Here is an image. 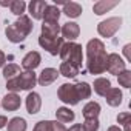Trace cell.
I'll list each match as a JSON object with an SVG mask.
<instances>
[{
    "instance_id": "1",
    "label": "cell",
    "mask_w": 131,
    "mask_h": 131,
    "mask_svg": "<svg viewBox=\"0 0 131 131\" xmlns=\"http://www.w3.org/2000/svg\"><path fill=\"white\" fill-rule=\"evenodd\" d=\"M106 49L102 40L91 39L86 45V68L91 74H102L106 71Z\"/></svg>"
},
{
    "instance_id": "2",
    "label": "cell",
    "mask_w": 131,
    "mask_h": 131,
    "mask_svg": "<svg viewBox=\"0 0 131 131\" xmlns=\"http://www.w3.org/2000/svg\"><path fill=\"white\" fill-rule=\"evenodd\" d=\"M32 28H34V25H32L31 19L23 14V16H20L14 23H11V25L6 26L5 34H6V37H8L9 42H13V43H20V42H23V40L31 34Z\"/></svg>"
},
{
    "instance_id": "3",
    "label": "cell",
    "mask_w": 131,
    "mask_h": 131,
    "mask_svg": "<svg viewBox=\"0 0 131 131\" xmlns=\"http://www.w3.org/2000/svg\"><path fill=\"white\" fill-rule=\"evenodd\" d=\"M60 59L63 60V63H70L74 65L80 70L82 63H83V52H82V45L76 43V42H67L63 43L60 51H59Z\"/></svg>"
},
{
    "instance_id": "4",
    "label": "cell",
    "mask_w": 131,
    "mask_h": 131,
    "mask_svg": "<svg viewBox=\"0 0 131 131\" xmlns=\"http://www.w3.org/2000/svg\"><path fill=\"white\" fill-rule=\"evenodd\" d=\"M57 96H59V99L63 103H67V105H77L80 102L77 90H76V85H71V83L60 85V88L57 91Z\"/></svg>"
},
{
    "instance_id": "5",
    "label": "cell",
    "mask_w": 131,
    "mask_h": 131,
    "mask_svg": "<svg viewBox=\"0 0 131 131\" xmlns=\"http://www.w3.org/2000/svg\"><path fill=\"white\" fill-rule=\"evenodd\" d=\"M120 25H122L120 17H110V19H106V20H103L97 25V32L102 37H113L119 31Z\"/></svg>"
},
{
    "instance_id": "6",
    "label": "cell",
    "mask_w": 131,
    "mask_h": 131,
    "mask_svg": "<svg viewBox=\"0 0 131 131\" xmlns=\"http://www.w3.org/2000/svg\"><path fill=\"white\" fill-rule=\"evenodd\" d=\"M39 45L43 49H46L49 54L57 56L62 45H63V37H45V36H40L39 37Z\"/></svg>"
},
{
    "instance_id": "7",
    "label": "cell",
    "mask_w": 131,
    "mask_h": 131,
    "mask_svg": "<svg viewBox=\"0 0 131 131\" xmlns=\"http://www.w3.org/2000/svg\"><path fill=\"white\" fill-rule=\"evenodd\" d=\"M106 71L110 74H114V76H119L122 71H125V62L119 54H116V52L108 54V57H106Z\"/></svg>"
},
{
    "instance_id": "8",
    "label": "cell",
    "mask_w": 131,
    "mask_h": 131,
    "mask_svg": "<svg viewBox=\"0 0 131 131\" xmlns=\"http://www.w3.org/2000/svg\"><path fill=\"white\" fill-rule=\"evenodd\" d=\"M40 62H42L40 54H39L37 51H29V52L23 57V60H22V67H23L26 71H34L39 65H40Z\"/></svg>"
},
{
    "instance_id": "9",
    "label": "cell",
    "mask_w": 131,
    "mask_h": 131,
    "mask_svg": "<svg viewBox=\"0 0 131 131\" xmlns=\"http://www.w3.org/2000/svg\"><path fill=\"white\" fill-rule=\"evenodd\" d=\"M17 77H19L20 88H22V90H26V91L32 90V88L36 86V83H37V76H36L34 71H25V73H20V76H17Z\"/></svg>"
},
{
    "instance_id": "10",
    "label": "cell",
    "mask_w": 131,
    "mask_h": 131,
    "mask_svg": "<svg viewBox=\"0 0 131 131\" xmlns=\"http://www.w3.org/2000/svg\"><path fill=\"white\" fill-rule=\"evenodd\" d=\"M20 96H17L16 93H8L3 99H2V106L6 110V111H16L20 108Z\"/></svg>"
},
{
    "instance_id": "11",
    "label": "cell",
    "mask_w": 131,
    "mask_h": 131,
    "mask_svg": "<svg viewBox=\"0 0 131 131\" xmlns=\"http://www.w3.org/2000/svg\"><path fill=\"white\" fill-rule=\"evenodd\" d=\"M42 108V99H40V94L37 93H29L26 96V110L29 114H37Z\"/></svg>"
},
{
    "instance_id": "12",
    "label": "cell",
    "mask_w": 131,
    "mask_h": 131,
    "mask_svg": "<svg viewBox=\"0 0 131 131\" xmlns=\"http://www.w3.org/2000/svg\"><path fill=\"white\" fill-rule=\"evenodd\" d=\"M60 32H62V36H63L65 39H68L70 42H73L74 39L79 37V34H80V28H79L77 23H74V22H68V23H65V25L60 28Z\"/></svg>"
},
{
    "instance_id": "13",
    "label": "cell",
    "mask_w": 131,
    "mask_h": 131,
    "mask_svg": "<svg viewBox=\"0 0 131 131\" xmlns=\"http://www.w3.org/2000/svg\"><path fill=\"white\" fill-rule=\"evenodd\" d=\"M46 6H48V3L43 2V0H32V2L28 5V8H29V14L32 16V19H36V20H42Z\"/></svg>"
},
{
    "instance_id": "14",
    "label": "cell",
    "mask_w": 131,
    "mask_h": 131,
    "mask_svg": "<svg viewBox=\"0 0 131 131\" xmlns=\"http://www.w3.org/2000/svg\"><path fill=\"white\" fill-rule=\"evenodd\" d=\"M59 77V71L56 70V68H45L40 74H39V79H37V82H39V85H42V86H46V85H49V83H52L56 79Z\"/></svg>"
},
{
    "instance_id": "15",
    "label": "cell",
    "mask_w": 131,
    "mask_h": 131,
    "mask_svg": "<svg viewBox=\"0 0 131 131\" xmlns=\"http://www.w3.org/2000/svg\"><path fill=\"white\" fill-rule=\"evenodd\" d=\"M117 5H119L117 0H100V2L94 3L93 11H94L97 16H102V14L108 13L110 9H113V8H114V6H117Z\"/></svg>"
},
{
    "instance_id": "16",
    "label": "cell",
    "mask_w": 131,
    "mask_h": 131,
    "mask_svg": "<svg viewBox=\"0 0 131 131\" xmlns=\"http://www.w3.org/2000/svg\"><path fill=\"white\" fill-rule=\"evenodd\" d=\"M56 117H57V122H60V123H70L74 120L76 114H74V111H71L67 106H60L56 111Z\"/></svg>"
},
{
    "instance_id": "17",
    "label": "cell",
    "mask_w": 131,
    "mask_h": 131,
    "mask_svg": "<svg viewBox=\"0 0 131 131\" xmlns=\"http://www.w3.org/2000/svg\"><path fill=\"white\" fill-rule=\"evenodd\" d=\"M122 91L119 88H110V91L105 94V99H106V103L110 106H119L122 103Z\"/></svg>"
},
{
    "instance_id": "18",
    "label": "cell",
    "mask_w": 131,
    "mask_h": 131,
    "mask_svg": "<svg viewBox=\"0 0 131 131\" xmlns=\"http://www.w3.org/2000/svg\"><path fill=\"white\" fill-rule=\"evenodd\" d=\"M60 19V11L56 5H48L45 8L43 13V22H49V23H57Z\"/></svg>"
},
{
    "instance_id": "19",
    "label": "cell",
    "mask_w": 131,
    "mask_h": 131,
    "mask_svg": "<svg viewBox=\"0 0 131 131\" xmlns=\"http://www.w3.org/2000/svg\"><path fill=\"white\" fill-rule=\"evenodd\" d=\"M82 6L76 2H70V3H63V13L65 16H68L71 19H77L80 14H82Z\"/></svg>"
},
{
    "instance_id": "20",
    "label": "cell",
    "mask_w": 131,
    "mask_h": 131,
    "mask_svg": "<svg viewBox=\"0 0 131 131\" xmlns=\"http://www.w3.org/2000/svg\"><path fill=\"white\" fill-rule=\"evenodd\" d=\"M94 91H96V94H99V96H103L105 97V94L110 91V88H111V82L108 80V79H105V77H99V79H96L94 80Z\"/></svg>"
},
{
    "instance_id": "21",
    "label": "cell",
    "mask_w": 131,
    "mask_h": 131,
    "mask_svg": "<svg viewBox=\"0 0 131 131\" xmlns=\"http://www.w3.org/2000/svg\"><path fill=\"white\" fill-rule=\"evenodd\" d=\"M83 117L85 119H97V116L100 114V105L97 102H88L83 106Z\"/></svg>"
},
{
    "instance_id": "22",
    "label": "cell",
    "mask_w": 131,
    "mask_h": 131,
    "mask_svg": "<svg viewBox=\"0 0 131 131\" xmlns=\"http://www.w3.org/2000/svg\"><path fill=\"white\" fill-rule=\"evenodd\" d=\"M60 32V26L57 23H49V22H43L42 25V34L45 37H59Z\"/></svg>"
},
{
    "instance_id": "23",
    "label": "cell",
    "mask_w": 131,
    "mask_h": 131,
    "mask_svg": "<svg viewBox=\"0 0 131 131\" xmlns=\"http://www.w3.org/2000/svg\"><path fill=\"white\" fill-rule=\"evenodd\" d=\"M59 74H62L63 77H76L79 74V68L74 67V65L70 63H60V68H59Z\"/></svg>"
},
{
    "instance_id": "24",
    "label": "cell",
    "mask_w": 131,
    "mask_h": 131,
    "mask_svg": "<svg viewBox=\"0 0 131 131\" xmlns=\"http://www.w3.org/2000/svg\"><path fill=\"white\" fill-rule=\"evenodd\" d=\"M8 131H26V120L22 117H13L8 122Z\"/></svg>"
},
{
    "instance_id": "25",
    "label": "cell",
    "mask_w": 131,
    "mask_h": 131,
    "mask_svg": "<svg viewBox=\"0 0 131 131\" xmlns=\"http://www.w3.org/2000/svg\"><path fill=\"white\" fill-rule=\"evenodd\" d=\"M76 90H77V94H79V99H90L91 97V86L86 83V82H79L76 83Z\"/></svg>"
},
{
    "instance_id": "26",
    "label": "cell",
    "mask_w": 131,
    "mask_h": 131,
    "mask_svg": "<svg viewBox=\"0 0 131 131\" xmlns=\"http://www.w3.org/2000/svg\"><path fill=\"white\" fill-rule=\"evenodd\" d=\"M9 8H11V13L14 14V16H23V13H25V9H26V3L23 2V0H13L11 2V5H9Z\"/></svg>"
},
{
    "instance_id": "27",
    "label": "cell",
    "mask_w": 131,
    "mask_h": 131,
    "mask_svg": "<svg viewBox=\"0 0 131 131\" xmlns=\"http://www.w3.org/2000/svg\"><path fill=\"white\" fill-rule=\"evenodd\" d=\"M17 74H20V67H19V65H16V63H9L8 67L3 68V76H5L6 80L17 77Z\"/></svg>"
},
{
    "instance_id": "28",
    "label": "cell",
    "mask_w": 131,
    "mask_h": 131,
    "mask_svg": "<svg viewBox=\"0 0 131 131\" xmlns=\"http://www.w3.org/2000/svg\"><path fill=\"white\" fill-rule=\"evenodd\" d=\"M117 80H119V85L123 86V88H131V71L125 70L122 71L119 76H117Z\"/></svg>"
},
{
    "instance_id": "29",
    "label": "cell",
    "mask_w": 131,
    "mask_h": 131,
    "mask_svg": "<svg viewBox=\"0 0 131 131\" xmlns=\"http://www.w3.org/2000/svg\"><path fill=\"white\" fill-rule=\"evenodd\" d=\"M117 122L123 125L125 131H131V113H122L117 116Z\"/></svg>"
},
{
    "instance_id": "30",
    "label": "cell",
    "mask_w": 131,
    "mask_h": 131,
    "mask_svg": "<svg viewBox=\"0 0 131 131\" xmlns=\"http://www.w3.org/2000/svg\"><path fill=\"white\" fill-rule=\"evenodd\" d=\"M100 126L97 119H85V122L82 123V129L83 131H97Z\"/></svg>"
},
{
    "instance_id": "31",
    "label": "cell",
    "mask_w": 131,
    "mask_h": 131,
    "mask_svg": "<svg viewBox=\"0 0 131 131\" xmlns=\"http://www.w3.org/2000/svg\"><path fill=\"white\" fill-rule=\"evenodd\" d=\"M6 88H8V91H11V93H17V91H22V88H20V83H19V77L9 79V80L6 82Z\"/></svg>"
},
{
    "instance_id": "32",
    "label": "cell",
    "mask_w": 131,
    "mask_h": 131,
    "mask_svg": "<svg viewBox=\"0 0 131 131\" xmlns=\"http://www.w3.org/2000/svg\"><path fill=\"white\" fill-rule=\"evenodd\" d=\"M48 131H67V128H65V125L63 123H60V122H49L48 120Z\"/></svg>"
},
{
    "instance_id": "33",
    "label": "cell",
    "mask_w": 131,
    "mask_h": 131,
    "mask_svg": "<svg viewBox=\"0 0 131 131\" xmlns=\"http://www.w3.org/2000/svg\"><path fill=\"white\" fill-rule=\"evenodd\" d=\"M32 131H48V120H40V122H37Z\"/></svg>"
},
{
    "instance_id": "34",
    "label": "cell",
    "mask_w": 131,
    "mask_h": 131,
    "mask_svg": "<svg viewBox=\"0 0 131 131\" xmlns=\"http://www.w3.org/2000/svg\"><path fill=\"white\" fill-rule=\"evenodd\" d=\"M129 49H131V45H129V43L123 46V54H125V57H126V60H128V62H131V54H129Z\"/></svg>"
},
{
    "instance_id": "35",
    "label": "cell",
    "mask_w": 131,
    "mask_h": 131,
    "mask_svg": "<svg viewBox=\"0 0 131 131\" xmlns=\"http://www.w3.org/2000/svg\"><path fill=\"white\" fill-rule=\"evenodd\" d=\"M6 125H8V119H6L5 116H0V129L5 128Z\"/></svg>"
},
{
    "instance_id": "36",
    "label": "cell",
    "mask_w": 131,
    "mask_h": 131,
    "mask_svg": "<svg viewBox=\"0 0 131 131\" xmlns=\"http://www.w3.org/2000/svg\"><path fill=\"white\" fill-rule=\"evenodd\" d=\"M67 131H83V129H82V125H80V123H74V125H73L70 129H67Z\"/></svg>"
},
{
    "instance_id": "37",
    "label": "cell",
    "mask_w": 131,
    "mask_h": 131,
    "mask_svg": "<svg viewBox=\"0 0 131 131\" xmlns=\"http://www.w3.org/2000/svg\"><path fill=\"white\" fill-rule=\"evenodd\" d=\"M5 62H6V56H5V52L3 51H0V68L5 65Z\"/></svg>"
},
{
    "instance_id": "38",
    "label": "cell",
    "mask_w": 131,
    "mask_h": 131,
    "mask_svg": "<svg viewBox=\"0 0 131 131\" xmlns=\"http://www.w3.org/2000/svg\"><path fill=\"white\" fill-rule=\"evenodd\" d=\"M106 131H122V129H120L119 126H116V125H113V126H110V128H108Z\"/></svg>"
}]
</instances>
